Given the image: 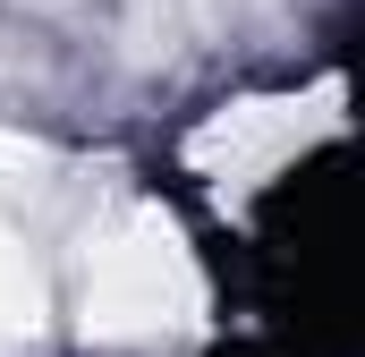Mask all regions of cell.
Wrapping results in <instances>:
<instances>
[{
  "label": "cell",
  "instance_id": "obj_1",
  "mask_svg": "<svg viewBox=\"0 0 365 357\" xmlns=\"http://www.w3.org/2000/svg\"><path fill=\"white\" fill-rule=\"evenodd\" d=\"M221 357H272V349H221Z\"/></svg>",
  "mask_w": 365,
  "mask_h": 357
}]
</instances>
